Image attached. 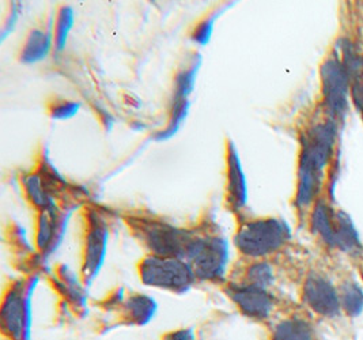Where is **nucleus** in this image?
Masks as SVG:
<instances>
[{
	"label": "nucleus",
	"instance_id": "f257e3e1",
	"mask_svg": "<svg viewBox=\"0 0 363 340\" xmlns=\"http://www.w3.org/2000/svg\"><path fill=\"white\" fill-rule=\"evenodd\" d=\"M336 121L312 124L302 135V150L298 166L296 203L299 209L309 207L320 192L324 170L330 163L336 141Z\"/></svg>",
	"mask_w": 363,
	"mask_h": 340
},
{
	"label": "nucleus",
	"instance_id": "f03ea898",
	"mask_svg": "<svg viewBox=\"0 0 363 340\" xmlns=\"http://www.w3.org/2000/svg\"><path fill=\"white\" fill-rule=\"evenodd\" d=\"M290 238V229L281 219L247 222L234 236L235 248L248 258H264L279 251Z\"/></svg>",
	"mask_w": 363,
	"mask_h": 340
},
{
	"label": "nucleus",
	"instance_id": "7ed1b4c3",
	"mask_svg": "<svg viewBox=\"0 0 363 340\" xmlns=\"http://www.w3.org/2000/svg\"><path fill=\"white\" fill-rule=\"evenodd\" d=\"M139 274L145 285L173 292H186L196 279L186 260L155 255L140 263Z\"/></svg>",
	"mask_w": 363,
	"mask_h": 340
},
{
	"label": "nucleus",
	"instance_id": "20e7f679",
	"mask_svg": "<svg viewBox=\"0 0 363 340\" xmlns=\"http://www.w3.org/2000/svg\"><path fill=\"white\" fill-rule=\"evenodd\" d=\"M133 230L152 255L165 258L185 259L195 238L184 230L158 221H136L133 222Z\"/></svg>",
	"mask_w": 363,
	"mask_h": 340
},
{
	"label": "nucleus",
	"instance_id": "39448f33",
	"mask_svg": "<svg viewBox=\"0 0 363 340\" xmlns=\"http://www.w3.org/2000/svg\"><path fill=\"white\" fill-rule=\"evenodd\" d=\"M185 259L198 279L218 280L225 275L229 248L220 237H195Z\"/></svg>",
	"mask_w": 363,
	"mask_h": 340
},
{
	"label": "nucleus",
	"instance_id": "423d86ee",
	"mask_svg": "<svg viewBox=\"0 0 363 340\" xmlns=\"http://www.w3.org/2000/svg\"><path fill=\"white\" fill-rule=\"evenodd\" d=\"M321 86L324 104L330 120H343L348 111L351 84L339 56L332 55L321 65Z\"/></svg>",
	"mask_w": 363,
	"mask_h": 340
},
{
	"label": "nucleus",
	"instance_id": "0eeeda50",
	"mask_svg": "<svg viewBox=\"0 0 363 340\" xmlns=\"http://www.w3.org/2000/svg\"><path fill=\"white\" fill-rule=\"evenodd\" d=\"M303 301L320 316L336 317L340 314L339 292L325 276L311 274L303 285Z\"/></svg>",
	"mask_w": 363,
	"mask_h": 340
},
{
	"label": "nucleus",
	"instance_id": "6e6552de",
	"mask_svg": "<svg viewBox=\"0 0 363 340\" xmlns=\"http://www.w3.org/2000/svg\"><path fill=\"white\" fill-rule=\"evenodd\" d=\"M228 294L237 308L249 319L264 320L274 310L272 295L263 287L250 283L230 285Z\"/></svg>",
	"mask_w": 363,
	"mask_h": 340
},
{
	"label": "nucleus",
	"instance_id": "1a4fd4ad",
	"mask_svg": "<svg viewBox=\"0 0 363 340\" xmlns=\"http://www.w3.org/2000/svg\"><path fill=\"white\" fill-rule=\"evenodd\" d=\"M28 305L25 292L21 286L14 287L7 294L1 309V327L3 331L14 340H21L26 329Z\"/></svg>",
	"mask_w": 363,
	"mask_h": 340
},
{
	"label": "nucleus",
	"instance_id": "9d476101",
	"mask_svg": "<svg viewBox=\"0 0 363 340\" xmlns=\"http://www.w3.org/2000/svg\"><path fill=\"white\" fill-rule=\"evenodd\" d=\"M106 240H108V230L105 224L99 218L91 219L89 233H87V240H86V252H84V263H83V273L86 279L87 278L91 279L99 273V267L105 258Z\"/></svg>",
	"mask_w": 363,
	"mask_h": 340
},
{
	"label": "nucleus",
	"instance_id": "9b49d317",
	"mask_svg": "<svg viewBox=\"0 0 363 340\" xmlns=\"http://www.w3.org/2000/svg\"><path fill=\"white\" fill-rule=\"evenodd\" d=\"M226 161H228V185H226L228 202L233 210H241L248 200V187H247V180L242 170L238 151L233 143L228 145Z\"/></svg>",
	"mask_w": 363,
	"mask_h": 340
},
{
	"label": "nucleus",
	"instance_id": "f8f14e48",
	"mask_svg": "<svg viewBox=\"0 0 363 340\" xmlns=\"http://www.w3.org/2000/svg\"><path fill=\"white\" fill-rule=\"evenodd\" d=\"M342 62L350 78L351 94L354 98V102L363 116V56L355 50L351 43L343 41Z\"/></svg>",
	"mask_w": 363,
	"mask_h": 340
},
{
	"label": "nucleus",
	"instance_id": "ddd939ff",
	"mask_svg": "<svg viewBox=\"0 0 363 340\" xmlns=\"http://www.w3.org/2000/svg\"><path fill=\"white\" fill-rule=\"evenodd\" d=\"M335 224H336V236H335V248L346 253H358L362 249V243L359 240L358 231L352 225L351 218L345 211L335 212Z\"/></svg>",
	"mask_w": 363,
	"mask_h": 340
},
{
	"label": "nucleus",
	"instance_id": "4468645a",
	"mask_svg": "<svg viewBox=\"0 0 363 340\" xmlns=\"http://www.w3.org/2000/svg\"><path fill=\"white\" fill-rule=\"evenodd\" d=\"M53 44L52 33L44 29H35L30 32L22 52L21 60L23 63H37L44 60L50 55Z\"/></svg>",
	"mask_w": 363,
	"mask_h": 340
},
{
	"label": "nucleus",
	"instance_id": "2eb2a0df",
	"mask_svg": "<svg viewBox=\"0 0 363 340\" xmlns=\"http://www.w3.org/2000/svg\"><path fill=\"white\" fill-rule=\"evenodd\" d=\"M312 229L318 237L332 248H335V236H336V224L335 212L324 202H318L314 206L312 214Z\"/></svg>",
	"mask_w": 363,
	"mask_h": 340
},
{
	"label": "nucleus",
	"instance_id": "dca6fc26",
	"mask_svg": "<svg viewBox=\"0 0 363 340\" xmlns=\"http://www.w3.org/2000/svg\"><path fill=\"white\" fill-rule=\"evenodd\" d=\"M272 340H313V329L302 319H287L275 327Z\"/></svg>",
	"mask_w": 363,
	"mask_h": 340
},
{
	"label": "nucleus",
	"instance_id": "f3484780",
	"mask_svg": "<svg viewBox=\"0 0 363 340\" xmlns=\"http://www.w3.org/2000/svg\"><path fill=\"white\" fill-rule=\"evenodd\" d=\"M198 71L199 60H192L177 72L174 78L172 101H189V96L192 94L196 83Z\"/></svg>",
	"mask_w": 363,
	"mask_h": 340
},
{
	"label": "nucleus",
	"instance_id": "a211bd4d",
	"mask_svg": "<svg viewBox=\"0 0 363 340\" xmlns=\"http://www.w3.org/2000/svg\"><path fill=\"white\" fill-rule=\"evenodd\" d=\"M23 187L28 197L35 207L41 209V211L53 207L45 178L41 177L40 175H29L23 180Z\"/></svg>",
	"mask_w": 363,
	"mask_h": 340
},
{
	"label": "nucleus",
	"instance_id": "6ab92c4d",
	"mask_svg": "<svg viewBox=\"0 0 363 340\" xmlns=\"http://www.w3.org/2000/svg\"><path fill=\"white\" fill-rule=\"evenodd\" d=\"M340 305L348 316H358L363 310V292L358 283L354 280L343 282L340 287Z\"/></svg>",
	"mask_w": 363,
	"mask_h": 340
},
{
	"label": "nucleus",
	"instance_id": "aec40b11",
	"mask_svg": "<svg viewBox=\"0 0 363 340\" xmlns=\"http://www.w3.org/2000/svg\"><path fill=\"white\" fill-rule=\"evenodd\" d=\"M57 231V215L53 210V207L41 211L40 222H38V234L37 241L41 249H48L55 241Z\"/></svg>",
	"mask_w": 363,
	"mask_h": 340
},
{
	"label": "nucleus",
	"instance_id": "412c9836",
	"mask_svg": "<svg viewBox=\"0 0 363 340\" xmlns=\"http://www.w3.org/2000/svg\"><path fill=\"white\" fill-rule=\"evenodd\" d=\"M74 25V11L69 7H62L55 25V34H53V44L57 50H63L66 47L68 34Z\"/></svg>",
	"mask_w": 363,
	"mask_h": 340
},
{
	"label": "nucleus",
	"instance_id": "4be33fe9",
	"mask_svg": "<svg viewBox=\"0 0 363 340\" xmlns=\"http://www.w3.org/2000/svg\"><path fill=\"white\" fill-rule=\"evenodd\" d=\"M125 309L130 313V317L133 319V322L143 323V322H147L154 314L155 304L146 295H135L128 300Z\"/></svg>",
	"mask_w": 363,
	"mask_h": 340
},
{
	"label": "nucleus",
	"instance_id": "5701e85b",
	"mask_svg": "<svg viewBox=\"0 0 363 340\" xmlns=\"http://www.w3.org/2000/svg\"><path fill=\"white\" fill-rule=\"evenodd\" d=\"M247 278V283L268 289L274 283V271L268 263H256L249 267Z\"/></svg>",
	"mask_w": 363,
	"mask_h": 340
},
{
	"label": "nucleus",
	"instance_id": "b1692460",
	"mask_svg": "<svg viewBox=\"0 0 363 340\" xmlns=\"http://www.w3.org/2000/svg\"><path fill=\"white\" fill-rule=\"evenodd\" d=\"M79 104L75 101H57L50 106V114L55 120H67L79 111Z\"/></svg>",
	"mask_w": 363,
	"mask_h": 340
},
{
	"label": "nucleus",
	"instance_id": "393cba45",
	"mask_svg": "<svg viewBox=\"0 0 363 340\" xmlns=\"http://www.w3.org/2000/svg\"><path fill=\"white\" fill-rule=\"evenodd\" d=\"M216 16H208L206 19H203L200 23L196 25V28L194 29L192 33V40L199 44V45H206L208 44L213 32H214V22Z\"/></svg>",
	"mask_w": 363,
	"mask_h": 340
},
{
	"label": "nucleus",
	"instance_id": "a878e982",
	"mask_svg": "<svg viewBox=\"0 0 363 340\" xmlns=\"http://www.w3.org/2000/svg\"><path fill=\"white\" fill-rule=\"evenodd\" d=\"M164 340H195V336L191 331L182 329V331H176V332H170L167 334Z\"/></svg>",
	"mask_w": 363,
	"mask_h": 340
},
{
	"label": "nucleus",
	"instance_id": "bb28decb",
	"mask_svg": "<svg viewBox=\"0 0 363 340\" xmlns=\"http://www.w3.org/2000/svg\"><path fill=\"white\" fill-rule=\"evenodd\" d=\"M362 276H363V273H362Z\"/></svg>",
	"mask_w": 363,
	"mask_h": 340
}]
</instances>
